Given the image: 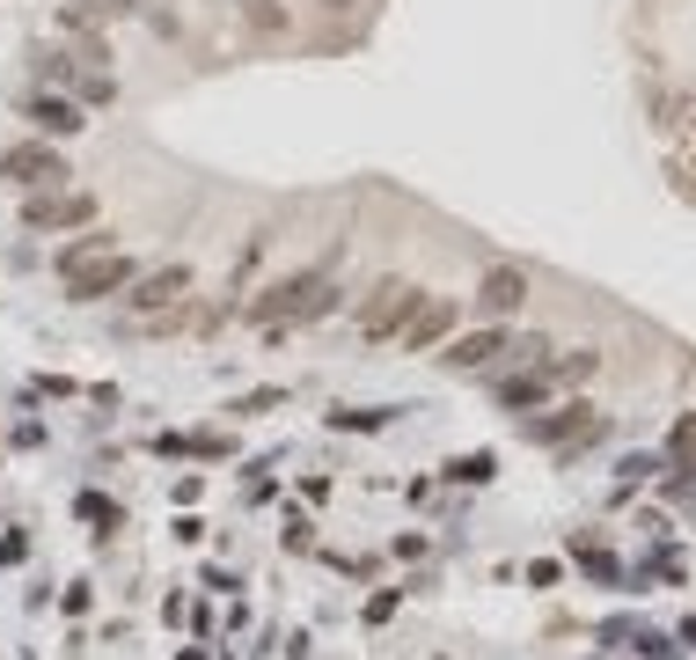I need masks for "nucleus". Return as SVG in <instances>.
<instances>
[{
  "label": "nucleus",
  "mask_w": 696,
  "mask_h": 660,
  "mask_svg": "<svg viewBox=\"0 0 696 660\" xmlns=\"http://www.w3.org/2000/svg\"><path fill=\"white\" fill-rule=\"evenodd\" d=\"M550 390H557L550 367H521V374H506V382H499V404L529 418V412H543V404H550Z\"/></svg>",
  "instance_id": "11"
},
{
  "label": "nucleus",
  "mask_w": 696,
  "mask_h": 660,
  "mask_svg": "<svg viewBox=\"0 0 696 660\" xmlns=\"http://www.w3.org/2000/svg\"><path fill=\"white\" fill-rule=\"evenodd\" d=\"M396 602H404V587H382V594L367 602V624H388V616H396Z\"/></svg>",
  "instance_id": "27"
},
{
  "label": "nucleus",
  "mask_w": 696,
  "mask_h": 660,
  "mask_svg": "<svg viewBox=\"0 0 696 660\" xmlns=\"http://www.w3.org/2000/svg\"><path fill=\"white\" fill-rule=\"evenodd\" d=\"M674 638H682V646H696V616H682V632H674Z\"/></svg>",
  "instance_id": "30"
},
{
  "label": "nucleus",
  "mask_w": 696,
  "mask_h": 660,
  "mask_svg": "<svg viewBox=\"0 0 696 660\" xmlns=\"http://www.w3.org/2000/svg\"><path fill=\"white\" fill-rule=\"evenodd\" d=\"M111 250H118V235H96V228H89L81 243H67V250H59V279H67V271H81L89 257H111Z\"/></svg>",
  "instance_id": "17"
},
{
  "label": "nucleus",
  "mask_w": 696,
  "mask_h": 660,
  "mask_svg": "<svg viewBox=\"0 0 696 660\" xmlns=\"http://www.w3.org/2000/svg\"><path fill=\"white\" fill-rule=\"evenodd\" d=\"M279 404H287V390H250L235 404V418H257V412H279Z\"/></svg>",
  "instance_id": "25"
},
{
  "label": "nucleus",
  "mask_w": 696,
  "mask_h": 660,
  "mask_svg": "<svg viewBox=\"0 0 696 660\" xmlns=\"http://www.w3.org/2000/svg\"><path fill=\"white\" fill-rule=\"evenodd\" d=\"M323 8H352V0H323Z\"/></svg>",
  "instance_id": "31"
},
{
  "label": "nucleus",
  "mask_w": 696,
  "mask_h": 660,
  "mask_svg": "<svg viewBox=\"0 0 696 660\" xmlns=\"http://www.w3.org/2000/svg\"><path fill=\"white\" fill-rule=\"evenodd\" d=\"M73 96L81 103H118V81H111L103 67H89V73H73Z\"/></svg>",
  "instance_id": "18"
},
{
  "label": "nucleus",
  "mask_w": 696,
  "mask_h": 660,
  "mask_svg": "<svg viewBox=\"0 0 696 660\" xmlns=\"http://www.w3.org/2000/svg\"><path fill=\"white\" fill-rule=\"evenodd\" d=\"M521 433H529L535 448H565V455H579L587 440L608 433V418H601L587 396H565V404H550V412H529V418H521Z\"/></svg>",
  "instance_id": "1"
},
{
  "label": "nucleus",
  "mask_w": 696,
  "mask_h": 660,
  "mask_svg": "<svg viewBox=\"0 0 696 660\" xmlns=\"http://www.w3.org/2000/svg\"><path fill=\"white\" fill-rule=\"evenodd\" d=\"M624 485H646V477H660V470H668V455H624Z\"/></svg>",
  "instance_id": "22"
},
{
  "label": "nucleus",
  "mask_w": 696,
  "mask_h": 660,
  "mask_svg": "<svg viewBox=\"0 0 696 660\" xmlns=\"http://www.w3.org/2000/svg\"><path fill=\"white\" fill-rule=\"evenodd\" d=\"M565 551H572V558L587 565V572H594L601 587H624V565H616V551H608V543H601L594 529H572V536H565Z\"/></svg>",
  "instance_id": "13"
},
{
  "label": "nucleus",
  "mask_w": 696,
  "mask_h": 660,
  "mask_svg": "<svg viewBox=\"0 0 696 660\" xmlns=\"http://www.w3.org/2000/svg\"><path fill=\"white\" fill-rule=\"evenodd\" d=\"M455 323H462L455 301H448V293H426V301L410 309V323L396 331V345H404V352H440V345L455 338Z\"/></svg>",
  "instance_id": "7"
},
{
  "label": "nucleus",
  "mask_w": 696,
  "mask_h": 660,
  "mask_svg": "<svg viewBox=\"0 0 696 660\" xmlns=\"http://www.w3.org/2000/svg\"><path fill=\"white\" fill-rule=\"evenodd\" d=\"M477 309L484 316H521V309H529V271L521 265H491L477 279Z\"/></svg>",
  "instance_id": "10"
},
{
  "label": "nucleus",
  "mask_w": 696,
  "mask_h": 660,
  "mask_svg": "<svg viewBox=\"0 0 696 660\" xmlns=\"http://www.w3.org/2000/svg\"><path fill=\"white\" fill-rule=\"evenodd\" d=\"M279 543H287V551H315V521H309V513H287Z\"/></svg>",
  "instance_id": "23"
},
{
  "label": "nucleus",
  "mask_w": 696,
  "mask_h": 660,
  "mask_svg": "<svg viewBox=\"0 0 696 660\" xmlns=\"http://www.w3.org/2000/svg\"><path fill=\"white\" fill-rule=\"evenodd\" d=\"M323 271H330V265H315V271H293V279H271V287H257V301H250L242 316H250V323H293V309L309 301V287L323 279Z\"/></svg>",
  "instance_id": "8"
},
{
  "label": "nucleus",
  "mask_w": 696,
  "mask_h": 660,
  "mask_svg": "<svg viewBox=\"0 0 696 660\" xmlns=\"http://www.w3.org/2000/svg\"><path fill=\"white\" fill-rule=\"evenodd\" d=\"M594 374H601V352H594V345L550 352V382H594Z\"/></svg>",
  "instance_id": "15"
},
{
  "label": "nucleus",
  "mask_w": 696,
  "mask_h": 660,
  "mask_svg": "<svg viewBox=\"0 0 696 660\" xmlns=\"http://www.w3.org/2000/svg\"><path fill=\"white\" fill-rule=\"evenodd\" d=\"M73 507H81V521H96L103 536H111V529H125V513L111 507V499H103V491H81V499H73Z\"/></svg>",
  "instance_id": "19"
},
{
  "label": "nucleus",
  "mask_w": 696,
  "mask_h": 660,
  "mask_svg": "<svg viewBox=\"0 0 696 660\" xmlns=\"http://www.w3.org/2000/svg\"><path fill=\"white\" fill-rule=\"evenodd\" d=\"M557 572H565L557 558H535V565H529V587H557Z\"/></svg>",
  "instance_id": "29"
},
{
  "label": "nucleus",
  "mask_w": 696,
  "mask_h": 660,
  "mask_svg": "<svg viewBox=\"0 0 696 660\" xmlns=\"http://www.w3.org/2000/svg\"><path fill=\"white\" fill-rule=\"evenodd\" d=\"M184 301H192V265H162L118 293L125 316H162V309H184Z\"/></svg>",
  "instance_id": "4"
},
{
  "label": "nucleus",
  "mask_w": 696,
  "mask_h": 660,
  "mask_svg": "<svg viewBox=\"0 0 696 660\" xmlns=\"http://www.w3.org/2000/svg\"><path fill=\"white\" fill-rule=\"evenodd\" d=\"M30 558V536L23 529H15V536H0V565H23Z\"/></svg>",
  "instance_id": "28"
},
{
  "label": "nucleus",
  "mask_w": 696,
  "mask_h": 660,
  "mask_svg": "<svg viewBox=\"0 0 696 660\" xmlns=\"http://www.w3.org/2000/svg\"><path fill=\"white\" fill-rule=\"evenodd\" d=\"M23 118L37 125V132H59V140H73V132L89 125V118H81V103H73L67 89H59V96H30V103H23Z\"/></svg>",
  "instance_id": "12"
},
{
  "label": "nucleus",
  "mask_w": 696,
  "mask_h": 660,
  "mask_svg": "<svg viewBox=\"0 0 696 660\" xmlns=\"http://www.w3.org/2000/svg\"><path fill=\"white\" fill-rule=\"evenodd\" d=\"M506 331H491V323H484V331H462V338H448L440 345V367H448V374H477V367H491L506 352Z\"/></svg>",
  "instance_id": "9"
},
{
  "label": "nucleus",
  "mask_w": 696,
  "mask_h": 660,
  "mask_svg": "<svg viewBox=\"0 0 696 660\" xmlns=\"http://www.w3.org/2000/svg\"><path fill=\"white\" fill-rule=\"evenodd\" d=\"M0 176H8V184H23V192H59L73 170H67V154L23 140V147H0Z\"/></svg>",
  "instance_id": "5"
},
{
  "label": "nucleus",
  "mask_w": 696,
  "mask_h": 660,
  "mask_svg": "<svg viewBox=\"0 0 696 660\" xmlns=\"http://www.w3.org/2000/svg\"><path fill=\"white\" fill-rule=\"evenodd\" d=\"M132 279H140V271H132V257H125V250H111V257H89L81 271H67V301H81V309H89V301H118Z\"/></svg>",
  "instance_id": "6"
},
{
  "label": "nucleus",
  "mask_w": 696,
  "mask_h": 660,
  "mask_svg": "<svg viewBox=\"0 0 696 660\" xmlns=\"http://www.w3.org/2000/svg\"><path fill=\"white\" fill-rule=\"evenodd\" d=\"M23 228L30 235H67V228H96V198L89 192H30L23 198Z\"/></svg>",
  "instance_id": "2"
},
{
  "label": "nucleus",
  "mask_w": 696,
  "mask_h": 660,
  "mask_svg": "<svg viewBox=\"0 0 696 660\" xmlns=\"http://www.w3.org/2000/svg\"><path fill=\"white\" fill-rule=\"evenodd\" d=\"M418 301H426V293L410 287V279H382V287L360 301V338H367V345H388V338L410 323V309H418Z\"/></svg>",
  "instance_id": "3"
},
{
  "label": "nucleus",
  "mask_w": 696,
  "mask_h": 660,
  "mask_svg": "<svg viewBox=\"0 0 696 660\" xmlns=\"http://www.w3.org/2000/svg\"><path fill=\"white\" fill-rule=\"evenodd\" d=\"M337 433H374V426H388V412H330Z\"/></svg>",
  "instance_id": "24"
},
{
  "label": "nucleus",
  "mask_w": 696,
  "mask_h": 660,
  "mask_svg": "<svg viewBox=\"0 0 696 660\" xmlns=\"http://www.w3.org/2000/svg\"><path fill=\"white\" fill-rule=\"evenodd\" d=\"M235 8H242L250 30H287V8H279V0H235Z\"/></svg>",
  "instance_id": "20"
},
{
  "label": "nucleus",
  "mask_w": 696,
  "mask_h": 660,
  "mask_svg": "<svg viewBox=\"0 0 696 660\" xmlns=\"http://www.w3.org/2000/svg\"><path fill=\"white\" fill-rule=\"evenodd\" d=\"M630 653H638V660H674L682 646H674L668 632H630Z\"/></svg>",
  "instance_id": "21"
},
{
  "label": "nucleus",
  "mask_w": 696,
  "mask_h": 660,
  "mask_svg": "<svg viewBox=\"0 0 696 660\" xmlns=\"http://www.w3.org/2000/svg\"><path fill=\"white\" fill-rule=\"evenodd\" d=\"M660 455H668V470H696V412H682L668 426V448Z\"/></svg>",
  "instance_id": "16"
},
{
  "label": "nucleus",
  "mask_w": 696,
  "mask_h": 660,
  "mask_svg": "<svg viewBox=\"0 0 696 660\" xmlns=\"http://www.w3.org/2000/svg\"><path fill=\"white\" fill-rule=\"evenodd\" d=\"M81 15L89 23H118V15H132V0H81Z\"/></svg>",
  "instance_id": "26"
},
{
  "label": "nucleus",
  "mask_w": 696,
  "mask_h": 660,
  "mask_svg": "<svg viewBox=\"0 0 696 660\" xmlns=\"http://www.w3.org/2000/svg\"><path fill=\"white\" fill-rule=\"evenodd\" d=\"M440 477H448V485H491V477H499V455H491V448H469V455H455Z\"/></svg>",
  "instance_id": "14"
}]
</instances>
